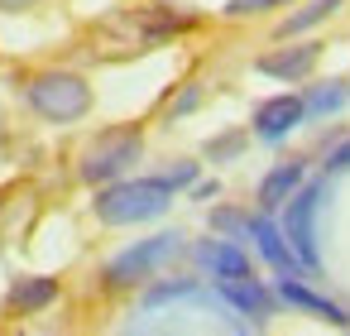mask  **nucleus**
Returning a JSON list of instances; mask_svg holds the SVG:
<instances>
[{
	"mask_svg": "<svg viewBox=\"0 0 350 336\" xmlns=\"http://www.w3.org/2000/svg\"><path fill=\"white\" fill-rule=\"evenodd\" d=\"M211 226H216V231H230V235H245V231H250V216L221 207V211H211Z\"/></svg>",
	"mask_w": 350,
	"mask_h": 336,
	"instance_id": "a211bd4d",
	"label": "nucleus"
},
{
	"mask_svg": "<svg viewBox=\"0 0 350 336\" xmlns=\"http://www.w3.org/2000/svg\"><path fill=\"white\" fill-rule=\"evenodd\" d=\"M302 178H307V168L293 159V164H278L273 173H264V183H259V207L264 211H273V207H283L297 188H302Z\"/></svg>",
	"mask_w": 350,
	"mask_h": 336,
	"instance_id": "f8f14e48",
	"label": "nucleus"
},
{
	"mask_svg": "<svg viewBox=\"0 0 350 336\" xmlns=\"http://www.w3.org/2000/svg\"><path fill=\"white\" fill-rule=\"evenodd\" d=\"M139 154H144V135H139L135 125H125V130H106V135L82 154L77 173H82V183L101 188V183L125 178V168H130V164H139Z\"/></svg>",
	"mask_w": 350,
	"mask_h": 336,
	"instance_id": "7ed1b4c3",
	"label": "nucleus"
},
{
	"mask_svg": "<svg viewBox=\"0 0 350 336\" xmlns=\"http://www.w3.org/2000/svg\"><path fill=\"white\" fill-rule=\"evenodd\" d=\"M321 192H326L321 183L302 178V188L283 202V240L297 255V264L312 269V274H321V255H317V207H321Z\"/></svg>",
	"mask_w": 350,
	"mask_h": 336,
	"instance_id": "20e7f679",
	"label": "nucleus"
},
{
	"mask_svg": "<svg viewBox=\"0 0 350 336\" xmlns=\"http://www.w3.org/2000/svg\"><path fill=\"white\" fill-rule=\"evenodd\" d=\"M92 207L106 226H139L173 207V188L163 178H116V183H101Z\"/></svg>",
	"mask_w": 350,
	"mask_h": 336,
	"instance_id": "f257e3e1",
	"label": "nucleus"
},
{
	"mask_svg": "<svg viewBox=\"0 0 350 336\" xmlns=\"http://www.w3.org/2000/svg\"><path fill=\"white\" fill-rule=\"evenodd\" d=\"M197 101H202V92H197V87H187V92H183V101L173 106V116H183V111H192Z\"/></svg>",
	"mask_w": 350,
	"mask_h": 336,
	"instance_id": "aec40b11",
	"label": "nucleus"
},
{
	"mask_svg": "<svg viewBox=\"0 0 350 336\" xmlns=\"http://www.w3.org/2000/svg\"><path fill=\"white\" fill-rule=\"evenodd\" d=\"M216 293H221L235 312H245V317H269V307H273V293H269L259 279H250V274L216 279Z\"/></svg>",
	"mask_w": 350,
	"mask_h": 336,
	"instance_id": "6e6552de",
	"label": "nucleus"
},
{
	"mask_svg": "<svg viewBox=\"0 0 350 336\" xmlns=\"http://www.w3.org/2000/svg\"><path fill=\"white\" fill-rule=\"evenodd\" d=\"M278 5H293V0H226V15H264Z\"/></svg>",
	"mask_w": 350,
	"mask_h": 336,
	"instance_id": "dca6fc26",
	"label": "nucleus"
},
{
	"mask_svg": "<svg viewBox=\"0 0 350 336\" xmlns=\"http://www.w3.org/2000/svg\"><path fill=\"white\" fill-rule=\"evenodd\" d=\"M34 5V0H0V10H5V15H20V10H29Z\"/></svg>",
	"mask_w": 350,
	"mask_h": 336,
	"instance_id": "4be33fe9",
	"label": "nucleus"
},
{
	"mask_svg": "<svg viewBox=\"0 0 350 336\" xmlns=\"http://www.w3.org/2000/svg\"><path fill=\"white\" fill-rule=\"evenodd\" d=\"M278 298L288 302V307H297V312H312V317H321V322H331V326H350V312L345 307H336L331 298H321V293H312L307 283H297L293 274L278 283Z\"/></svg>",
	"mask_w": 350,
	"mask_h": 336,
	"instance_id": "1a4fd4ad",
	"label": "nucleus"
},
{
	"mask_svg": "<svg viewBox=\"0 0 350 336\" xmlns=\"http://www.w3.org/2000/svg\"><path fill=\"white\" fill-rule=\"evenodd\" d=\"M326 168H331V173H340V168H350V140L331 149V159H326Z\"/></svg>",
	"mask_w": 350,
	"mask_h": 336,
	"instance_id": "6ab92c4d",
	"label": "nucleus"
},
{
	"mask_svg": "<svg viewBox=\"0 0 350 336\" xmlns=\"http://www.w3.org/2000/svg\"><path fill=\"white\" fill-rule=\"evenodd\" d=\"M187 293H197V283H192V279H178V283H159V288L149 293V307H159V302H168V298H187Z\"/></svg>",
	"mask_w": 350,
	"mask_h": 336,
	"instance_id": "f3484780",
	"label": "nucleus"
},
{
	"mask_svg": "<svg viewBox=\"0 0 350 336\" xmlns=\"http://www.w3.org/2000/svg\"><path fill=\"white\" fill-rule=\"evenodd\" d=\"M183 250V235L178 231H163V235H149V240H135L130 250H120L111 264H106V283L111 288H130V283H144L159 264H168L173 255Z\"/></svg>",
	"mask_w": 350,
	"mask_h": 336,
	"instance_id": "39448f33",
	"label": "nucleus"
},
{
	"mask_svg": "<svg viewBox=\"0 0 350 336\" xmlns=\"http://www.w3.org/2000/svg\"><path fill=\"white\" fill-rule=\"evenodd\" d=\"M317 58H321V49H317V44H288V49L264 53L254 68H259L264 77H273V82H302V77L317 68Z\"/></svg>",
	"mask_w": 350,
	"mask_h": 336,
	"instance_id": "0eeeda50",
	"label": "nucleus"
},
{
	"mask_svg": "<svg viewBox=\"0 0 350 336\" xmlns=\"http://www.w3.org/2000/svg\"><path fill=\"white\" fill-rule=\"evenodd\" d=\"M245 235L259 245V255H264L273 269H283V274H293V269H297V255L288 250V240H283V226H273V221H269V211L250 216V231H245Z\"/></svg>",
	"mask_w": 350,
	"mask_h": 336,
	"instance_id": "9d476101",
	"label": "nucleus"
},
{
	"mask_svg": "<svg viewBox=\"0 0 350 336\" xmlns=\"http://www.w3.org/2000/svg\"><path fill=\"white\" fill-rule=\"evenodd\" d=\"M25 96H29V106L44 116V120H53V125H72V120H82L87 111H92V87H87V77H77V73H39L29 87H25Z\"/></svg>",
	"mask_w": 350,
	"mask_h": 336,
	"instance_id": "f03ea898",
	"label": "nucleus"
},
{
	"mask_svg": "<svg viewBox=\"0 0 350 336\" xmlns=\"http://www.w3.org/2000/svg\"><path fill=\"white\" fill-rule=\"evenodd\" d=\"M58 298V279H49V274H25V279H15V288H10V307L15 312H44L49 302Z\"/></svg>",
	"mask_w": 350,
	"mask_h": 336,
	"instance_id": "ddd939ff",
	"label": "nucleus"
},
{
	"mask_svg": "<svg viewBox=\"0 0 350 336\" xmlns=\"http://www.w3.org/2000/svg\"><path fill=\"white\" fill-rule=\"evenodd\" d=\"M340 10V0H312L307 10H297V15H288L283 25H278V39H293V34H307V29H317V25H326L331 15Z\"/></svg>",
	"mask_w": 350,
	"mask_h": 336,
	"instance_id": "4468645a",
	"label": "nucleus"
},
{
	"mask_svg": "<svg viewBox=\"0 0 350 336\" xmlns=\"http://www.w3.org/2000/svg\"><path fill=\"white\" fill-rule=\"evenodd\" d=\"M235 149H240V135H226V140L211 144V159H216V154H235Z\"/></svg>",
	"mask_w": 350,
	"mask_h": 336,
	"instance_id": "412c9836",
	"label": "nucleus"
},
{
	"mask_svg": "<svg viewBox=\"0 0 350 336\" xmlns=\"http://www.w3.org/2000/svg\"><path fill=\"white\" fill-rule=\"evenodd\" d=\"M302 96H293V92H283V96H269V101H259V111H254V135L259 140H283L288 130H297L302 125Z\"/></svg>",
	"mask_w": 350,
	"mask_h": 336,
	"instance_id": "423d86ee",
	"label": "nucleus"
},
{
	"mask_svg": "<svg viewBox=\"0 0 350 336\" xmlns=\"http://www.w3.org/2000/svg\"><path fill=\"white\" fill-rule=\"evenodd\" d=\"M345 106V87L340 82H321V87H312L307 96H302V111L307 116H331V111H340Z\"/></svg>",
	"mask_w": 350,
	"mask_h": 336,
	"instance_id": "2eb2a0df",
	"label": "nucleus"
},
{
	"mask_svg": "<svg viewBox=\"0 0 350 336\" xmlns=\"http://www.w3.org/2000/svg\"><path fill=\"white\" fill-rule=\"evenodd\" d=\"M192 259L202 269H211V279H235V274H250V255L235 245V240H202L192 250Z\"/></svg>",
	"mask_w": 350,
	"mask_h": 336,
	"instance_id": "9b49d317",
	"label": "nucleus"
}]
</instances>
